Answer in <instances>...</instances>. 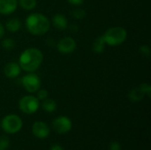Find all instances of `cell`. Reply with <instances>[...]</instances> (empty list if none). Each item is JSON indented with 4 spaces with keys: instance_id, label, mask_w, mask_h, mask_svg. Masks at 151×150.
Listing matches in <instances>:
<instances>
[{
    "instance_id": "2",
    "label": "cell",
    "mask_w": 151,
    "mask_h": 150,
    "mask_svg": "<svg viewBox=\"0 0 151 150\" xmlns=\"http://www.w3.org/2000/svg\"><path fill=\"white\" fill-rule=\"evenodd\" d=\"M26 27L33 35H43L50 30V22L43 14L35 12L27 18Z\"/></svg>"
},
{
    "instance_id": "14",
    "label": "cell",
    "mask_w": 151,
    "mask_h": 150,
    "mask_svg": "<svg viewBox=\"0 0 151 150\" xmlns=\"http://www.w3.org/2000/svg\"><path fill=\"white\" fill-rule=\"evenodd\" d=\"M105 45H106L105 41H104V37L102 35V36L97 37L95 40V42H93L92 50L96 53H102V52H104V50L105 49Z\"/></svg>"
},
{
    "instance_id": "3",
    "label": "cell",
    "mask_w": 151,
    "mask_h": 150,
    "mask_svg": "<svg viewBox=\"0 0 151 150\" xmlns=\"http://www.w3.org/2000/svg\"><path fill=\"white\" fill-rule=\"evenodd\" d=\"M103 37L106 44L110 46H119L127 40V32L122 27H113L107 29Z\"/></svg>"
},
{
    "instance_id": "5",
    "label": "cell",
    "mask_w": 151,
    "mask_h": 150,
    "mask_svg": "<svg viewBox=\"0 0 151 150\" xmlns=\"http://www.w3.org/2000/svg\"><path fill=\"white\" fill-rule=\"evenodd\" d=\"M39 100L34 95H25L19 102V110L25 114H34L39 109Z\"/></svg>"
},
{
    "instance_id": "23",
    "label": "cell",
    "mask_w": 151,
    "mask_h": 150,
    "mask_svg": "<svg viewBox=\"0 0 151 150\" xmlns=\"http://www.w3.org/2000/svg\"><path fill=\"white\" fill-rule=\"evenodd\" d=\"M140 53H141L143 57H149L150 56V47L147 46V45H142V46H141V48H140Z\"/></svg>"
},
{
    "instance_id": "1",
    "label": "cell",
    "mask_w": 151,
    "mask_h": 150,
    "mask_svg": "<svg viewBox=\"0 0 151 150\" xmlns=\"http://www.w3.org/2000/svg\"><path fill=\"white\" fill-rule=\"evenodd\" d=\"M43 55L42 51L36 48H28L25 50L19 56V65L21 70L27 72H34L42 65Z\"/></svg>"
},
{
    "instance_id": "17",
    "label": "cell",
    "mask_w": 151,
    "mask_h": 150,
    "mask_svg": "<svg viewBox=\"0 0 151 150\" xmlns=\"http://www.w3.org/2000/svg\"><path fill=\"white\" fill-rule=\"evenodd\" d=\"M18 4L24 10L31 11L36 6V0H18Z\"/></svg>"
},
{
    "instance_id": "18",
    "label": "cell",
    "mask_w": 151,
    "mask_h": 150,
    "mask_svg": "<svg viewBox=\"0 0 151 150\" xmlns=\"http://www.w3.org/2000/svg\"><path fill=\"white\" fill-rule=\"evenodd\" d=\"M1 45H2V47L4 50H13L15 48L16 43H15V42H14L13 39H12V38H5V39L3 40Z\"/></svg>"
},
{
    "instance_id": "24",
    "label": "cell",
    "mask_w": 151,
    "mask_h": 150,
    "mask_svg": "<svg viewBox=\"0 0 151 150\" xmlns=\"http://www.w3.org/2000/svg\"><path fill=\"white\" fill-rule=\"evenodd\" d=\"M110 150H121V146L119 142L113 141L110 144Z\"/></svg>"
},
{
    "instance_id": "15",
    "label": "cell",
    "mask_w": 151,
    "mask_h": 150,
    "mask_svg": "<svg viewBox=\"0 0 151 150\" xmlns=\"http://www.w3.org/2000/svg\"><path fill=\"white\" fill-rule=\"evenodd\" d=\"M42 108L46 112H49V113L54 112L57 110V103L54 100H52V99L46 98L45 100L42 101Z\"/></svg>"
},
{
    "instance_id": "27",
    "label": "cell",
    "mask_w": 151,
    "mask_h": 150,
    "mask_svg": "<svg viewBox=\"0 0 151 150\" xmlns=\"http://www.w3.org/2000/svg\"><path fill=\"white\" fill-rule=\"evenodd\" d=\"M50 150H64V149L59 145H53Z\"/></svg>"
},
{
    "instance_id": "20",
    "label": "cell",
    "mask_w": 151,
    "mask_h": 150,
    "mask_svg": "<svg viewBox=\"0 0 151 150\" xmlns=\"http://www.w3.org/2000/svg\"><path fill=\"white\" fill-rule=\"evenodd\" d=\"M10 145V141L6 136H0V150H7Z\"/></svg>"
},
{
    "instance_id": "10",
    "label": "cell",
    "mask_w": 151,
    "mask_h": 150,
    "mask_svg": "<svg viewBox=\"0 0 151 150\" xmlns=\"http://www.w3.org/2000/svg\"><path fill=\"white\" fill-rule=\"evenodd\" d=\"M17 6L18 0H0V14H12L16 11Z\"/></svg>"
},
{
    "instance_id": "16",
    "label": "cell",
    "mask_w": 151,
    "mask_h": 150,
    "mask_svg": "<svg viewBox=\"0 0 151 150\" xmlns=\"http://www.w3.org/2000/svg\"><path fill=\"white\" fill-rule=\"evenodd\" d=\"M144 95H145L142 91V89L140 88H134L133 90L130 91L128 96H129V98H130L131 101H133V102H139V101H141V100L143 99Z\"/></svg>"
},
{
    "instance_id": "21",
    "label": "cell",
    "mask_w": 151,
    "mask_h": 150,
    "mask_svg": "<svg viewBox=\"0 0 151 150\" xmlns=\"http://www.w3.org/2000/svg\"><path fill=\"white\" fill-rule=\"evenodd\" d=\"M139 88L142 89V91L144 93V95H147L149 97H150L151 87L150 84H148V83H142V84L140 85Z\"/></svg>"
},
{
    "instance_id": "11",
    "label": "cell",
    "mask_w": 151,
    "mask_h": 150,
    "mask_svg": "<svg viewBox=\"0 0 151 150\" xmlns=\"http://www.w3.org/2000/svg\"><path fill=\"white\" fill-rule=\"evenodd\" d=\"M21 72V68L19 65V63L15 62H10L7 63L4 67V73L7 78L14 79L17 78Z\"/></svg>"
},
{
    "instance_id": "12",
    "label": "cell",
    "mask_w": 151,
    "mask_h": 150,
    "mask_svg": "<svg viewBox=\"0 0 151 150\" xmlns=\"http://www.w3.org/2000/svg\"><path fill=\"white\" fill-rule=\"evenodd\" d=\"M52 25L55 28L58 30H65L67 27L68 20L66 17L62 13H57L52 17Z\"/></svg>"
},
{
    "instance_id": "6",
    "label": "cell",
    "mask_w": 151,
    "mask_h": 150,
    "mask_svg": "<svg viewBox=\"0 0 151 150\" xmlns=\"http://www.w3.org/2000/svg\"><path fill=\"white\" fill-rule=\"evenodd\" d=\"M23 88L28 93H36L41 87V80L34 72H28L21 79Z\"/></svg>"
},
{
    "instance_id": "9",
    "label": "cell",
    "mask_w": 151,
    "mask_h": 150,
    "mask_svg": "<svg viewBox=\"0 0 151 150\" xmlns=\"http://www.w3.org/2000/svg\"><path fill=\"white\" fill-rule=\"evenodd\" d=\"M50 127L42 121H36L32 126L33 134L38 139H45L50 134Z\"/></svg>"
},
{
    "instance_id": "22",
    "label": "cell",
    "mask_w": 151,
    "mask_h": 150,
    "mask_svg": "<svg viewBox=\"0 0 151 150\" xmlns=\"http://www.w3.org/2000/svg\"><path fill=\"white\" fill-rule=\"evenodd\" d=\"M36 98L38 100L43 101L46 98H48V91L45 89H39L37 91V95H36Z\"/></svg>"
},
{
    "instance_id": "26",
    "label": "cell",
    "mask_w": 151,
    "mask_h": 150,
    "mask_svg": "<svg viewBox=\"0 0 151 150\" xmlns=\"http://www.w3.org/2000/svg\"><path fill=\"white\" fill-rule=\"evenodd\" d=\"M4 27L3 26V24L0 22V39L4 36Z\"/></svg>"
},
{
    "instance_id": "7",
    "label": "cell",
    "mask_w": 151,
    "mask_h": 150,
    "mask_svg": "<svg viewBox=\"0 0 151 150\" xmlns=\"http://www.w3.org/2000/svg\"><path fill=\"white\" fill-rule=\"evenodd\" d=\"M72 121L65 116H60L56 118L52 122L53 130L59 134H65L72 129Z\"/></svg>"
},
{
    "instance_id": "13",
    "label": "cell",
    "mask_w": 151,
    "mask_h": 150,
    "mask_svg": "<svg viewBox=\"0 0 151 150\" xmlns=\"http://www.w3.org/2000/svg\"><path fill=\"white\" fill-rule=\"evenodd\" d=\"M20 27H21V21L17 18H11L5 23V28L12 33L18 32L20 29Z\"/></svg>"
},
{
    "instance_id": "25",
    "label": "cell",
    "mask_w": 151,
    "mask_h": 150,
    "mask_svg": "<svg viewBox=\"0 0 151 150\" xmlns=\"http://www.w3.org/2000/svg\"><path fill=\"white\" fill-rule=\"evenodd\" d=\"M67 1H68L71 4H73V5H76V6L82 4H83V2H84V0H67Z\"/></svg>"
},
{
    "instance_id": "19",
    "label": "cell",
    "mask_w": 151,
    "mask_h": 150,
    "mask_svg": "<svg viewBox=\"0 0 151 150\" xmlns=\"http://www.w3.org/2000/svg\"><path fill=\"white\" fill-rule=\"evenodd\" d=\"M72 16L76 19H81L86 16V11L83 9L76 8L72 11Z\"/></svg>"
},
{
    "instance_id": "4",
    "label": "cell",
    "mask_w": 151,
    "mask_h": 150,
    "mask_svg": "<svg viewBox=\"0 0 151 150\" xmlns=\"http://www.w3.org/2000/svg\"><path fill=\"white\" fill-rule=\"evenodd\" d=\"M1 126L5 133L13 134L19 132L22 128V120L15 114H9L3 118Z\"/></svg>"
},
{
    "instance_id": "8",
    "label": "cell",
    "mask_w": 151,
    "mask_h": 150,
    "mask_svg": "<svg viewBox=\"0 0 151 150\" xmlns=\"http://www.w3.org/2000/svg\"><path fill=\"white\" fill-rule=\"evenodd\" d=\"M57 49L60 53L70 54L76 50V42L72 37H64L57 43Z\"/></svg>"
}]
</instances>
